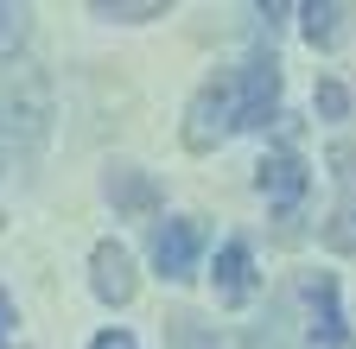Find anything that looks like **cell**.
<instances>
[{
    "label": "cell",
    "instance_id": "obj_12",
    "mask_svg": "<svg viewBox=\"0 0 356 349\" xmlns=\"http://www.w3.org/2000/svg\"><path fill=\"white\" fill-rule=\"evenodd\" d=\"M159 0H96V19H159Z\"/></svg>",
    "mask_w": 356,
    "mask_h": 349
},
{
    "label": "cell",
    "instance_id": "obj_16",
    "mask_svg": "<svg viewBox=\"0 0 356 349\" xmlns=\"http://www.w3.org/2000/svg\"><path fill=\"white\" fill-rule=\"evenodd\" d=\"M89 349H134V337H127V330H102Z\"/></svg>",
    "mask_w": 356,
    "mask_h": 349
},
{
    "label": "cell",
    "instance_id": "obj_8",
    "mask_svg": "<svg viewBox=\"0 0 356 349\" xmlns=\"http://www.w3.org/2000/svg\"><path fill=\"white\" fill-rule=\"evenodd\" d=\"M108 203H115V210H127V216H147V210L159 203V191H153V178H147V171L115 165V171H108Z\"/></svg>",
    "mask_w": 356,
    "mask_h": 349
},
{
    "label": "cell",
    "instance_id": "obj_3",
    "mask_svg": "<svg viewBox=\"0 0 356 349\" xmlns=\"http://www.w3.org/2000/svg\"><path fill=\"white\" fill-rule=\"evenodd\" d=\"M197 254H204V229L191 216H172V223L153 229V267L165 280H191L197 273Z\"/></svg>",
    "mask_w": 356,
    "mask_h": 349
},
{
    "label": "cell",
    "instance_id": "obj_7",
    "mask_svg": "<svg viewBox=\"0 0 356 349\" xmlns=\"http://www.w3.org/2000/svg\"><path fill=\"white\" fill-rule=\"evenodd\" d=\"M210 280H216V298H222V305H248V298H254V254H248L242 235L216 248V273H210Z\"/></svg>",
    "mask_w": 356,
    "mask_h": 349
},
{
    "label": "cell",
    "instance_id": "obj_4",
    "mask_svg": "<svg viewBox=\"0 0 356 349\" xmlns=\"http://www.w3.org/2000/svg\"><path fill=\"white\" fill-rule=\"evenodd\" d=\"M89 286H96V298L102 305H127L134 298V254L121 248V241H96V254H89Z\"/></svg>",
    "mask_w": 356,
    "mask_h": 349
},
{
    "label": "cell",
    "instance_id": "obj_11",
    "mask_svg": "<svg viewBox=\"0 0 356 349\" xmlns=\"http://www.w3.org/2000/svg\"><path fill=\"white\" fill-rule=\"evenodd\" d=\"M325 248L356 254V203H337V210H331V223H325Z\"/></svg>",
    "mask_w": 356,
    "mask_h": 349
},
{
    "label": "cell",
    "instance_id": "obj_6",
    "mask_svg": "<svg viewBox=\"0 0 356 349\" xmlns=\"http://www.w3.org/2000/svg\"><path fill=\"white\" fill-rule=\"evenodd\" d=\"M254 185H261V197L267 203H299L305 197V159L299 153H286V146H274V153H267L261 165H254Z\"/></svg>",
    "mask_w": 356,
    "mask_h": 349
},
{
    "label": "cell",
    "instance_id": "obj_5",
    "mask_svg": "<svg viewBox=\"0 0 356 349\" xmlns=\"http://www.w3.org/2000/svg\"><path fill=\"white\" fill-rule=\"evenodd\" d=\"M305 312H312V343H318V349H343V343H350L343 312H337V280H331V273H312V280H305Z\"/></svg>",
    "mask_w": 356,
    "mask_h": 349
},
{
    "label": "cell",
    "instance_id": "obj_10",
    "mask_svg": "<svg viewBox=\"0 0 356 349\" xmlns=\"http://www.w3.org/2000/svg\"><path fill=\"white\" fill-rule=\"evenodd\" d=\"M165 349H216V337H210L191 312H172V318H165Z\"/></svg>",
    "mask_w": 356,
    "mask_h": 349
},
{
    "label": "cell",
    "instance_id": "obj_2",
    "mask_svg": "<svg viewBox=\"0 0 356 349\" xmlns=\"http://www.w3.org/2000/svg\"><path fill=\"white\" fill-rule=\"evenodd\" d=\"M280 108V64L274 58H254L236 70V121L242 127H267Z\"/></svg>",
    "mask_w": 356,
    "mask_h": 349
},
{
    "label": "cell",
    "instance_id": "obj_9",
    "mask_svg": "<svg viewBox=\"0 0 356 349\" xmlns=\"http://www.w3.org/2000/svg\"><path fill=\"white\" fill-rule=\"evenodd\" d=\"M343 32H350V7H337V0H325V7L312 0V7H305V38H312L318 51H337Z\"/></svg>",
    "mask_w": 356,
    "mask_h": 349
},
{
    "label": "cell",
    "instance_id": "obj_13",
    "mask_svg": "<svg viewBox=\"0 0 356 349\" xmlns=\"http://www.w3.org/2000/svg\"><path fill=\"white\" fill-rule=\"evenodd\" d=\"M26 45V7H0V58H13Z\"/></svg>",
    "mask_w": 356,
    "mask_h": 349
},
{
    "label": "cell",
    "instance_id": "obj_1",
    "mask_svg": "<svg viewBox=\"0 0 356 349\" xmlns=\"http://www.w3.org/2000/svg\"><path fill=\"white\" fill-rule=\"evenodd\" d=\"M229 134H242V121H236V76H210L191 96V108H185V146L191 153H216Z\"/></svg>",
    "mask_w": 356,
    "mask_h": 349
},
{
    "label": "cell",
    "instance_id": "obj_14",
    "mask_svg": "<svg viewBox=\"0 0 356 349\" xmlns=\"http://www.w3.org/2000/svg\"><path fill=\"white\" fill-rule=\"evenodd\" d=\"M318 114H325V121H343V114H350V90H343L337 76L318 83Z\"/></svg>",
    "mask_w": 356,
    "mask_h": 349
},
{
    "label": "cell",
    "instance_id": "obj_17",
    "mask_svg": "<svg viewBox=\"0 0 356 349\" xmlns=\"http://www.w3.org/2000/svg\"><path fill=\"white\" fill-rule=\"evenodd\" d=\"M7 324H13V298L0 292V337H7Z\"/></svg>",
    "mask_w": 356,
    "mask_h": 349
},
{
    "label": "cell",
    "instance_id": "obj_15",
    "mask_svg": "<svg viewBox=\"0 0 356 349\" xmlns=\"http://www.w3.org/2000/svg\"><path fill=\"white\" fill-rule=\"evenodd\" d=\"M331 165H337V178H356V146H331Z\"/></svg>",
    "mask_w": 356,
    "mask_h": 349
}]
</instances>
